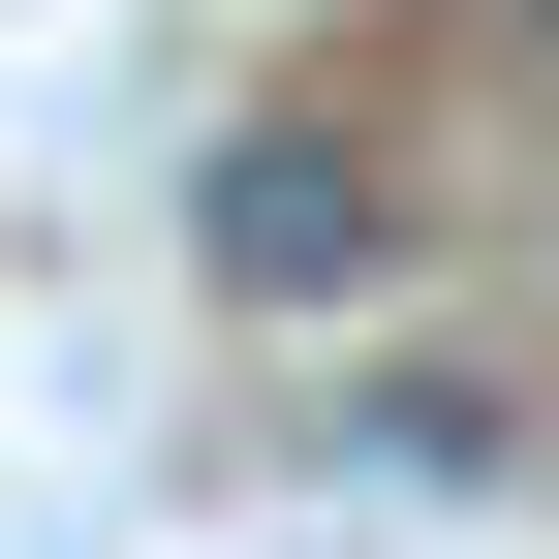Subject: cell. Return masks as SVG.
<instances>
[{"instance_id": "1", "label": "cell", "mask_w": 559, "mask_h": 559, "mask_svg": "<svg viewBox=\"0 0 559 559\" xmlns=\"http://www.w3.org/2000/svg\"><path fill=\"white\" fill-rule=\"evenodd\" d=\"M373 249H404L373 156H311V124H249V156H218V280H249V311H342Z\"/></svg>"}, {"instance_id": "2", "label": "cell", "mask_w": 559, "mask_h": 559, "mask_svg": "<svg viewBox=\"0 0 559 559\" xmlns=\"http://www.w3.org/2000/svg\"><path fill=\"white\" fill-rule=\"evenodd\" d=\"M528 32H559V0H528Z\"/></svg>"}]
</instances>
